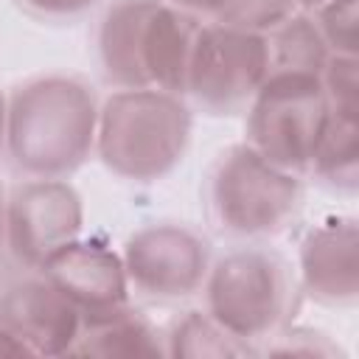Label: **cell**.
Instances as JSON below:
<instances>
[{"mask_svg": "<svg viewBox=\"0 0 359 359\" xmlns=\"http://www.w3.org/2000/svg\"><path fill=\"white\" fill-rule=\"evenodd\" d=\"M98 101L73 76H39L8 98L6 151L25 177H70L95 151Z\"/></svg>", "mask_w": 359, "mask_h": 359, "instance_id": "6da1fadb", "label": "cell"}, {"mask_svg": "<svg viewBox=\"0 0 359 359\" xmlns=\"http://www.w3.org/2000/svg\"><path fill=\"white\" fill-rule=\"evenodd\" d=\"M199 20L165 0H118L98 25V62L118 90L185 95V73Z\"/></svg>", "mask_w": 359, "mask_h": 359, "instance_id": "7a4b0ae2", "label": "cell"}, {"mask_svg": "<svg viewBox=\"0 0 359 359\" xmlns=\"http://www.w3.org/2000/svg\"><path fill=\"white\" fill-rule=\"evenodd\" d=\"M191 140V109L177 93L115 90L98 107L95 154L121 180L154 182L171 174Z\"/></svg>", "mask_w": 359, "mask_h": 359, "instance_id": "3957f363", "label": "cell"}, {"mask_svg": "<svg viewBox=\"0 0 359 359\" xmlns=\"http://www.w3.org/2000/svg\"><path fill=\"white\" fill-rule=\"evenodd\" d=\"M205 311L241 342H264L294 309V280L280 255L236 247L210 264L202 283Z\"/></svg>", "mask_w": 359, "mask_h": 359, "instance_id": "277c9868", "label": "cell"}, {"mask_svg": "<svg viewBox=\"0 0 359 359\" xmlns=\"http://www.w3.org/2000/svg\"><path fill=\"white\" fill-rule=\"evenodd\" d=\"M303 199L300 177L269 163L250 143L230 146L213 165L208 202L216 224L238 238L280 233Z\"/></svg>", "mask_w": 359, "mask_h": 359, "instance_id": "5b68a950", "label": "cell"}, {"mask_svg": "<svg viewBox=\"0 0 359 359\" xmlns=\"http://www.w3.org/2000/svg\"><path fill=\"white\" fill-rule=\"evenodd\" d=\"M328 118L320 76H266L247 104V140L269 163L309 174L314 146Z\"/></svg>", "mask_w": 359, "mask_h": 359, "instance_id": "8992f818", "label": "cell"}, {"mask_svg": "<svg viewBox=\"0 0 359 359\" xmlns=\"http://www.w3.org/2000/svg\"><path fill=\"white\" fill-rule=\"evenodd\" d=\"M269 70L266 36L224 22H202L191 48L185 95L210 115L247 109Z\"/></svg>", "mask_w": 359, "mask_h": 359, "instance_id": "52a82bcc", "label": "cell"}, {"mask_svg": "<svg viewBox=\"0 0 359 359\" xmlns=\"http://www.w3.org/2000/svg\"><path fill=\"white\" fill-rule=\"evenodd\" d=\"M84 205L65 177H28L6 199V241L17 264L39 269L53 252L76 241Z\"/></svg>", "mask_w": 359, "mask_h": 359, "instance_id": "ba28073f", "label": "cell"}, {"mask_svg": "<svg viewBox=\"0 0 359 359\" xmlns=\"http://www.w3.org/2000/svg\"><path fill=\"white\" fill-rule=\"evenodd\" d=\"M129 286L160 300L191 297L202 289L210 269L208 241L185 224H146L123 244Z\"/></svg>", "mask_w": 359, "mask_h": 359, "instance_id": "9c48e42d", "label": "cell"}, {"mask_svg": "<svg viewBox=\"0 0 359 359\" xmlns=\"http://www.w3.org/2000/svg\"><path fill=\"white\" fill-rule=\"evenodd\" d=\"M0 328L25 356H62L79 339L81 311L39 272L0 292Z\"/></svg>", "mask_w": 359, "mask_h": 359, "instance_id": "30bf717a", "label": "cell"}, {"mask_svg": "<svg viewBox=\"0 0 359 359\" xmlns=\"http://www.w3.org/2000/svg\"><path fill=\"white\" fill-rule=\"evenodd\" d=\"M42 272L84 317H95L129 303V278L121 252L98 238H76L53 252Z\"/></svg>", "mask_w": 359, "mask_h": 359, "instance_id": "8fae6325", "label": "cell"}, {"mask_svg": "<svg viewBox=\"0 0 359 359\" xmlns=\"http://www.w3.org/2000/svg\"><path fill=\"white\" fill-rule=\"evenodd\" d=\"M303 289L325 306H353L359 297V227L353 216H328L300 241Z\"/></svg>", "mask_w": 359, "mask_h": 359, "instance_id": "7c38bea8", "label": "cell"}, {"mask_svg": "<svg viewBox=\"0 0 359 359\" xmlns=\"http://www.w3.org/2000/svg\"><path fill=\"white\" fill-rule=\"evenodd\" d=\"M76 356H160L165 345L160 342L157 328L129 303L95 317L81 320L79 339L73 345Z\"/></svg>", "mask_w": 359, "mask_h": 359, "instance_id": "4fadbf2b", "label": "cell"}, {"mask_svg": "<svg viewBox=\"0 0 359 359\" xmlns=\"http://www.w3.org/2000/svg\"><path fill=\"white\" fill-rule=\"evenodd\" d=\"M309 174L323 185L353 194L359 185V115H339L328 109L325 126L311 154Z\"/></svg>", "mask_w": 359, "mask_h": 359, "instance_id": "5bb4252c", "label": "cell"}, {"mask_svg": "<svg viewBox=\"0 0 359 359\" xmlns=\"http://www.w3.org/2000/svg\"><path fill=\"white\" fill-rule=\"evenodd\" d=\"M269 50L266 76L289 73V76H320L331 50L325 48L317 25L306 14H292L280 25L264 34Z\"/></svg>", "mask_w": 359, "mask_h": 359, "instance_id": "9a60e30c", "label": "cell"}, {"mask_svg": "<svg viewBox=\"0 0 359 359\" xmlns=\"http://www.w3.org/2000/svg\"><path fill=\"white\" fill-rule=\"evenodd\" d=\"M165 353L205 359V356H244V353H255V348L227 334L208 311H188L165 334Z\"/></svg>", "mask_w": 359, "mask_h": 359, "instance_id": "2e32d148", "label": "cell"}, {"mask_svg": "<svg viewBox=\"0 0 359 359\" xmlns=\"http://www.w3.org/2000/svg\"><path fill=\"white\" fill-rule=\"evenodd\" d=\"M314 25L331 53H359V6L356 0H325L314 8Z\"/></svg>", "mask_w": 359, "mask_h": 359, "instance_id": "e0dca14e", "label": "cell"}, {"mask_svg": "<svg viewBox=\"0 0 359 359\" xmlns=\"http://www.w3.org/2000/svg\"><path fill=\"white\" fill-rule=\"evenodd\" d=\"M320 84L331 112L359 115V56L331 53L320 73Z\"/></svg>", "mask_w": 359, "mask_h": 359, "instance_id": "ac0fdd59", "label": "cell"}, {"mask_svg": "<svg viewBox=\"0 0 359 359\" xmlns=\"http://www.w3.org/2000/svg\"><path fill=\"white\" fill-rule=\"evenodd\" d=\"M292 14H297L294 0H227L224 11L213 22H224V25H233V28L266 34L275 25H280L283 20H289Z\"/></svg>", "mask_w": 359, "mask_h": 359, "instance_id": "d6986e66", "label": "cell"}, {"mask_svg": "<svg viewBox=\"0 0 359 359\" xmlns=\"http://www.w3.org/2000/svg\"><path fill=\"white\" fill-rule=\"evenodd\" d=\"M266 353H297V356H334L339 348L328 342L320 331L314 328H289V331H275L264 348Z\"/></svg>", "mask_w": 359, "mask_h": 359, "instance_id": "ffe728a7", "label": "cell"}, {"mask_svg": "<svg viewBox=\"0 0 359 359\" xmlns=\"http://www.w3.org/2000/svg\"><path fill=\"white\" fill-rule=\"evenodd\" d=\"M28 11L48 17V20H70L84 14L95 0H20Z\"/></svg>", "mask_w": 359, "mask_h": 359, "instance_id": "44dd1931", "label": "cell"}, {"mask_svg": "<svg viewBox=\"0 0 359 359\" xmlns=\"http://www.w3.org/2000/svg\"><path fill=\"white\" fill-rule=\"evenodd\" d=\"M165 3H171L174 8L185 11L196 20H205V22H213L227 6V0H165Z\"/></svg>", "mask_w": 359, "mask_h": 359, "instance_id": "7402d4cb", "label": "cell"}, {"mask_svg": "<svg viewBox=\"0 0 359 359\" xmlns=\"http://www.w3.org/2000/svg\"><path fill=\"white\" fill-rule=\"evenodd\" d=\"M6 121H8V98L0 93V154L6 151Z\"/></svg>", "mask_w": 359, "mask_h": 359, "instance_id": "603a6c76", "label": "cell"}, {"mask_svg": "<svg viewBox=\"0 0 359 359\" xmlns=\"http://www.w3.org/2000/svg\"><path fill=\"white\" fill-rule=\"evenodd\" d=\"M3 241H6V199L0 194V247H3Z\"/></svg>", "mask_w": 359, "mask_h": 359, "instance_id": "cb8c5ba5", "label": "cell"}, {"mask_svg": "<svg viewBox=\"0 0 359 359\" xmlns=\"http://www.w3.org/2000/svg\"><path fill=\"white\" fill-rule=\"evenodd\" d=\"M294 3H297V8H311V11H314V8L323 6L325 0H294Z\"/></svg>", "mask_w": 359, "mask_h": 359, "instance_id": "d4e9b609", "label": "cell"}]
</instances>
